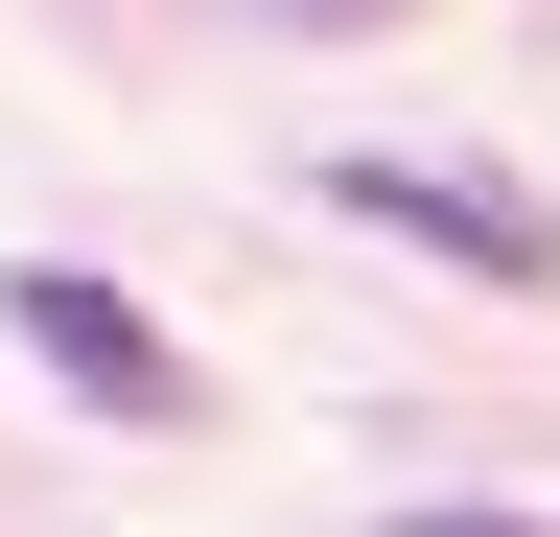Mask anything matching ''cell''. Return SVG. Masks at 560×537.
Masks as SVG:
<instances>
[{
	"label": "cell",
	"instance_id": "6da1fadb",
	"mask_svg": "<svg viewBox=\"0 0 560 537\" xmlns=\"http://www.w3.org/2000/svg\"><path fill=\"white\" fill-rule=\"evenodd\" d=\"M0 327H24V351L94 397V421H140V444L187 421V351H164V327H140L117 281H70V257H0Z\"/></svg>",
	"mask_w": 560,
	"mask_h": 537
},
{
	"label": "cell",
	"instance_id": "7a4b0ae2",
	"mask_svg": "<svg viewBox=\"0 0 560 537\" xmlns=\"http://www.w3.org/2000/svg\"><path fill=\"white\" fill-rule=\"evenodd\" d=\"M327 211H374V234H420V257H444V281H560V211H537V187H467V164H327Z\"/></svg>",
	"mask_w": 560,
	"mask_h": 537
},
{
	"label": "cell",
	"instance_id": "3957f363",
	"mask_svg": "<svg viewBox=\"0 0 560 537\" xmlns=\"http://www.w3.org/2000/svg\"><path fill=\"white\" fill-rule=\"evenodd\" d=\"M397 537H537V514H467V491H420V514H397Z\"/></svg>",
	"mask_w": 560,
	"mask_h": 537
},
{
	"label": "cell",
	"instance_id": "277c9868",
	"mask_svg": "<svg viewBox=\"0 0 560 537\" xmlns=\"http://www.w3.org/2000/svg\"><path fill=\"white\" fill-rule=\"evenodd\" d=\"M304 24H374V0H304Z\"/></svg>",
	"mask_w": 560,
	"mask_h": 537
}]
</instances>
